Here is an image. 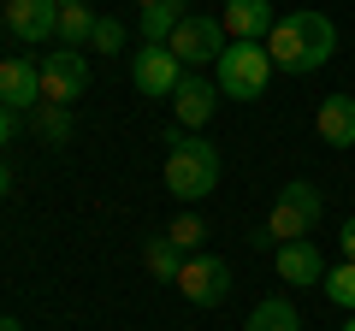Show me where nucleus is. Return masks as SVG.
I'll return each instance as SVG.
<instances>
[{
    "label": "nucleus",
    "instance_id": "nucleus-20",
    "mask_svg": "<svg viewBox=\"0 0 355 331\" xmlns=\"http://www.w3.org/2000/svg\"><path fill=\"white\" fill-rule=\"evenodd\" d=\"M326 302L343 307V314H355V260H338V267H326Z\"/></svg>",
    "mask_w": 355,
    "mask_h": 331
},
{
    "label": "nucleus",
    "instance_id": "nucleus-26",
    "mask_svg": "<svg viewBox=\"0 0 355 331\" xmlns=\"http://www.w3.org/2000/svg\"><path fill=\"white\" fill-rule=\"evenodd\" d=\"M0 331H24V325H18V319H12V314H6V319H0Z\"/></svg>",
    "mask_w": 355,
    "mask_h": 331
},
{
    "label": "nucleus",
    "instance_id": "nucleus-4",
    "mask_svg": "<svg viewBox=\"0 0 355 331\" xmlns=\"http://www.w3.org/2000/svg\"><path fill=\"white\" fill-rule=\"evenodd\" d=\"M214 83L225 101H261L272 83V53L266 42H225V53L214 60Z\"/></svg>",
    "mask_w": 355,
    "mask_h": 331
},
{
    "label": "nucleus",
    "instance_id": "nucleus-2",
    "mask_svg": "<svg viewBox=\"0 0 355 331\" xmlns=\"http://www.w3.org/2000/svg\"><path fill=\"white\" fill-rule=\"evenodd\" d=\"M166 195L184 207L207 202L219 190V148L202 142V130H166Z\"/></svg>",
    "mask_w": 355,
    "mask_h": 331
},
{
    "label": "nucleus",
    "instance_id": "nucleus-16",
    "mask_svg": "<svg viewBox=\"0 0 355 331\" xmlns=\"http://www.w3.org/2000/svg\"><path fill=\"white\" fill-rule=\"evenodd\" d=\"M30 130H36L42 142H48V148H65V142H71V107H53V101H42L36 113H30Z\"/></svg>",
    "mask_w": 355,
    "mask_h": 331
},
{
    "label": "nucleus",
    "instance_id": "nucleus-1",
    "mask_svg": "<svg viewBox=\"0 0 355 331\" xmlns=\"http://www.w3.org/2000/svg\"><path fill=\"white\" fill-rule=\"evenodd\" d=\"M338 48V30H331L326 12H284L266 36V53H272V71H291V77H308L331 60Z\"/></svg>",
    "mask_w": 355,
    "mask_h": 331
},
{
    "label": "nucleus",
    "instance_id": "nucleus-14",
    "mask_svg": "<svg viewBox=\"0 0 355 331\" xmlns=\"http://www.w3.org/2000/svg\"><path fill=\"white\" fill-rule=\"evenodd\" d=\"M272 267H279V278L284 284H296V290H302V284H326V260H320V249L314 242H284V249H272Z\"/></svg>",
    "mask_w": 355,
    "mask_h": 331
},
{
    "label": "nucleus",
    "instance_id": "nucleus-3",
    "mask_svg": "<svg viewBox=\"0 0 355 331\" xmlns=\"http://www.w3.org/2000/svg\"><path fill=\"white\" fill-rule=\"evenodd\" d=\"M320 213H326V202H320V190L308 178H291L279 190V202H272V213H266V225L254 231V249H284V242H302L308 231L320 225Z\"/></svg>",
    "mask_w": 355,
    "mask_h": 331
},
{
    "label": "nucleus",
    "instance_id": "nucleus-17",
    "mask_svg": "<svg viewBox=\"0 0 355 331\" xmlns=\"http://www.w3.org/2000/svg\"><path fill=\"white\" fill-rule=\"evenodd\" d=\"M243 331H302V314H296V302H284V296H266V302L249 314Z\"/></svg>",
    "mask_w": 355,
    "mask_h": 331
},
{
    "label": "nucleus",
    "instance_id": "nucleus-7",
    "mask_svg": "<svg viewBox=\"0 0 355 331\" xmlns=\"http://www.w3.org/2000/svg\"><path fill=\"white\" fill-rule=\"evenodd\" d=\"M172 284H178V296H184V302H196V307H219V302L231 296V267H225L219 255H207V249H202V255L184 260V272H178Z\"/></svg>",
    "mask_w": 355,
    "mask_h": 331
},
{
    "label": "nucleus",
    "instance_id": "nucleus-10",
    "mask_svg": "<svg viewBox=\"0 0 355 331\" xmlns=\"http://www.w3.org/2000/svg\"><path fill=\"white\" fill-rule=\"evenodd\" d=\"M6 30H12L18 42H30V48H42V42L60 36V6L53 0H6Z\"/></svg>",
    "mask_w": 355,
    "mask_h": 331
},
{
    "label": "nucleus",
    "instance_id": "nucleus-30",
    "mask_svg": "<svg viewBox=\"0 0 355 331\" xmlns=\"http://www.w3.org/2000/svg\"><path fill=\"white\" fill-rule=\"evenodd\" d=\"M0 12H6V0H0Z\"/></svg>",
    "mask_w": 355,
    "mask_h": 331
},
{
    "label": "nucleus",
    "instance_id": "nucleus-9",
    "mask_svg": "<svg viewBox=\"0 0 355 331\" xmlns=\"http://www.w3.org/2000/svg\"><path fill=\"white\" fill-rule=\"evenodd\" d=\"M219 83L207 71H184V83H178V95H172V113H178V130H207V118L219 113Z\"/></svg>",
    "mask_w": 355,
    "mask_h": 331
},
{
    "label": "nucleus",
    "instance_id": "nucleus-27",
    "mask_svg": "<svg viewBox=\"0 0 355 331\" xmlns=\"http://www.w3.org/2000/svg\"><path fill=\"white\" fill-rule=\"evenodd\" d=\"M53 6H83V0H53Z\"/></svg>",
    "mask_w": 355,
    "mask_h": 331
},
{
    "label": "nucleus",
    "instance_id": "nucleus-8",
    "mask_svg": "<svg viewBox=\"0 0 355 331\" xmlns=\"http://www.w3.org/2000/svg\"><path fill=\"white\" fill-rule=\"evenodd\" d=\"M130 83H137V95L172 101L178 83H184V65H178V53H172V48H148V42H142L137 60H130Z\"/></svg>",
    "mask_w": 355,
    "mask_h": 331
},
{
    "label": "nucleus",
    "instance_id": "nucleus-18",
    "mask_svg": "<svg viewBox=\"0 0 355 331\" xmlns=\"http://www.w3.org/2000/svg\"><path fill=\"white\" fill-rule=\"evenodd\" d=\"M184 260H190V255H184L166 231H160V237H148V249H142V267H148L154 278H178V272H184Z\"/></svg>",
    "mask_w": 355,
    "mask_h": 331
},
{
    "label": "nucleus",
    "instance_id": "nucleus-21",
    "mask_svg": "<svg viewBox=\"0 0 355 331\" xmlns=\"http://www.w3.org/2000/svg\"><path fill=\"white\" fill-rule=\"evenodd\" d=\"M166 237H172L178 249H184V255H202V237H207V225H202V213H190V207H184V213H178L172 225H166Z\"/></svg>",
    "mask_w": 355,
    "mask_h": 331
},
{
    "label": "nucleus",
    "instance_id": "nucleus-29",
    "mask_svg": "<svg viewBox=\"0 0 355 331\" xmlns=\"http://www.w3.org/2000/svg\"><path fill=\"white\" fill-rule=\"evenodd\" d=\"M137 6H154V0H137Z\"/></svg>",
    "mask_w": 355,
    "mask_h": 331
},
{
    "label": "nucleus",
    "instance_id": "nucleus-13",
    "mask_svg": "<svg viewBox=\"0 0 355 331\" xmlns=\"http://www.w3.org/2000/svg\"><path fill=\"white\" fill-rule=\"evenodd\" d=\"M314 136L326 142V148H355V95H326L314 113Z\"/></svg>",
    "mask_w": 355,
    "mask_h": 331
},
{
    "label": "nucleus",
    "instance_id": "nucleus-15",
    "mask_svg": "<svg viewBox=\"0 0 355 331\" xmlns=\"http://www.w3.org/2000/svg\"><path fill=\"white\" fill-rule=\"evenodd\" d=\"M190 18V6L184 0H154V6H142V18H137V30H142V42L148 48H166L172 42V30Z\"/></svg>",
    "mask_w": 355,
    "mask_h": 331
},
{
    "label": "nucleus",
    "instance_id": "nucleus-25",
    "mask_svg": "<svg viewBox=\"0 0 355 331\" xmlns=\"http://www.w3.org/2000/svg\"><path fill=\"white\" fill-rule=\"evenodd\" d=\"M6 190H12V172H6V160H0V195H6Z\"/></svg>",
    "mask_w": 355,
    "mask_h": 331
},
{
    "label": "nucleus",
    "instance_id": "nucleus-28",
    "mask_svg": "<svg viewBox=\"0 0 355 331\" xmlns=\"http://www.w3.org/2000/svg\"><path fill=\"white\" fill-rule=\"evenodd\" d=\"M343 331H355V314H349V319H343Z\"/></svg>",
    "mask_w": 355,
    "mask_h": 331
},
{
    "label": "nucleus",
    "instance_id": "nucleus-11",
    "mask_svg": "<svg viewBox=\"0 0 355 331\" xmlns=\"http://www.w3.org/2000/svg\"><path fill=\"white\" fill-rule=\"evenodd\" d=\"M0 107L36 113L42 107V65L36 60H0Z\"/></svg>",
    "mask_w": 355,
    "mask_h": 331
},
{
    "label": "nucleus",
    "instance_id": "nucleus-6",
    "mask_svg": "<svg viewBox=\"0 0 355 331\" xmlns=\"http://www.w3.org/2000/svg\"><path fill=\"white\" fill-rule=\"evenodd\" d=\"M36 65H42V101H53V107H71L89 89V60L77 48H48Z\"/></svg>",
    "mask_w": 355,
    "mask_h": 331
},
{
    "label": "nucleus",
    "instance_id": "nucleus-22",
    "mask_svg": "<svg viewBox=\"0 0 355 331\" xmlns=\"http://www.w3.org/2000/svg\"><path fill=\"white\" fill-rule=\"evenodd\" d=\"M89 48L119 53V48H125V24H119V18H95V36H89Z\"/></svg>",
    "mask_w": 355,
    "mask_h": 331
},
{
    "label": "nucleus",
    "instance_id": "nucleus-24",
    "mask_svg": "<svg viewBox=\"0 0 355 331\" xmlns=\"http://www.w3.org/2000/svg\"><path fill=\"white\" fill-rule=\"evenodd\" d=\"M343 260H355V219H343Z\"/></svg>",
    "mask_w": 355,
    "mask_h": 331
},
{
    "label": "nucleus",
    "instance_id": "nucleus-5",
    "mask_svg": "<svg viewBox=\"0 0 355 331\" xmlns=\"http://www.w3.org/2000/svg\"><path fill=\"white\" fill-rule=\"evenodd\" d=\"M225 24H219L214 12H190L184 18V24L172 30V42H166V48L178 53V65H184V71H207V65L219 60V53H225Z\"/></svg>",
    "mask_w": 355,
    "mask_h": 331
},
{
    "label": "nucleus",
    "instance_id": "nucleus-12",
    "mask_svg": "<svg viewBox=\"0 0 355 331\" xmlns=\"http://www.w3.org/2000/svg\"><path fill=\"white\" fill-rule=\"evenodd\" d=\"M219 24H225L231 42H266L272 24H279V12H272V0H225Z\"/></svg>",
    "mask_w": 355,
    "mask_h": 331
},
{
    "label": "nucleus",
    "instance_id": "nucleus-19",
    "mask_svg": "<svg viewBox=\"0 0 355 331\" xmlns=\"http://www.w3.org/2000/svg\"><path fill=\"white\" fill-rule=\"evenodd\" d=\"M89 36H95V12H89V0L83 6H60V48H89Z\"/></svg>",
    "mask_w": 355,
    "mask_h": 331
},
{
    "label": "nucleus",
    "instance_id": "nucleus-23",
    "mask_svg": "<svg viewBox=\"0 0 355 331\" xmlns=\"http://www.w3.org/2000/svg\"><path fill=\"white\" fill-rule=\"evenodd\" d=\"M12 130H18V113H12V107H0V148L12 142Z\"/></svg>",
    "mask_w": 355,
    "mask_h": 331
}]
</instances>
